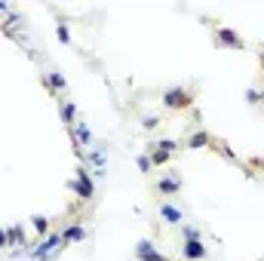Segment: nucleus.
Listing matches in <instances>:
<instances>
[{"label": "nucleus", "mask_w": 264, "mask_h": 261, "mask_svg": "<svg viewBox=\"0 0 264 261\" xmlns=\"http://www.w3.org/2000/svg\"><path fill=\"white\" fill-rule=\"evenodd\" d=\"M59 246H62V237H59V234H49L47 240H43L37 249H34V261H43V258H47L49 252H55Z\"/></svg>", "instance_id": "obj_1"}, {"label": "nucleus", "mask_w": 264, "mask_h": 261, "mask_svg": "<svg viewBox=\"0 0 264 261\" xmlns=\"http://www.w3.org/2000/svg\"><path fill=\"white\" fill-rule=\"evenodd\" d=\"M71 188H74V190H77V194L83 197V200H89V197H93V181H89L86 169H80V175H77V181H74Z\"/></svg>", "instance_id": "obj_2"}, {"label": "nucleus", "mask_w": 264, "mask_h": 261, "mask_svg": "<svg viewBox=\"0 0 264 261\" xmlns=\"http://www.w3.org/2000/svg\"><path fill=\"white\" fill-rule=\"evenodd\" d=\"M163 101H166V108H185L191 98H188L185 89H169V93L163 95Z\"/></svg>", "instance_id": "obj_3"}, {"label": "nucleus", "mask_w": 264, "mask_h": 261, "mask_svg": "<svg viewBox=\"0 0 264 261\" xmlns=\"http://www.w3.org/2000/svg\"><path fill=\"white\" fill-rule=\"evenodd\" d=\"M135 252H139V258H142V261H166V258L160 255V252H154V249H151V243H147V240H142Z\"/></svg>", "instance_id": "obj_4"}, {"label": "nucleus", "mask_w": 264, "mask_h": 261, "mask_svg": "<svg viewBox=\"0 0 264 261\" xmlns=\"http://www.w3.org/2000/svg\"><path fill=\"white\" fill-rule=\"evenodd\" d=\"M185 255H188L191 261H197V258H206V246H203L200 240H188V243H185Z\"/></svg>", "instance_id": "obj_5"}, {"label": "nucleus", "mask_w": 264, "mask_h": 261, "mask_svg": "<svg viewBox=\"0 0 264 261\" xmlns=\"http://www.w3.org/2000/svg\"><path fill=\"white\" fill-rule=\"evenodd\" d=\"M218 40H221L224 47H240V37H237L234 31H227V28H221V31H218Z\"/></svg>", "instance_id": "obj_6"}, {"label": "nucleus", "mask_w": 264, "mask_h": 261, "mask_svg": "<svg viewBox=\"0 0 264 261\" xmlns=\"http://www.w3.org/2000/svg\"><path fill=\"white\" fill-rule=\"evenodd\" d=\"M178 188H181L178 178H163V181H160V190H163V194H175Z\"/></svg>", "instance_id": "obj_7"}, {"label": "nucleus", "mask_w": 264, "mask_h": 261, "mask_svg": "<svg viewBox=\"0 0 264 261\" xmlns=\"http://www.w3.org/2000/svg\"><path fill=\"white\" fill-rule=\"evenodd\" d=\"M160 215H163L166 221H175V224H181V212H178L175 206H163V209H160Z\"/></svg>", "instance_id": "obj_8"}, {"label": "nucleus", "mask_w": 264, "mask_h": 261, "mask_svg": "<svg viewBox=\"0 0 264 261\" xmlns=\"http://www.w3.org/2000/svg\"><path fill=\"white\" fill-rule=\"evenodd\" d=\"M62 240H83V228H80V224H74V228H68V231L62 234Z\"/></svg>", "instance_id": "obj_9"}, {"label": "nucleus", "mask_w": 264, "mask_h": 261, "mask_svg": "<svg viewBox=\"0 0 264 261\" xmlns=\"http://www.w3.org/2000/svg\"><path fill=\"white\" fill-rule=\"evenodd\" d=\"M154 147H160V151H163V154H172V151H175V147H178V144H175V142H172V139H163V142H157Z\"/></svg>", "instance_id": "obj_10"}, {"label": "nucleus", "mask_w": 264, "mask_h": 261, "mask_svg": "<svg viewBox=\"0 0 264 261\" xmlns=\"http://www.w3.org/2000/svg\"><path fill=\"white\" fill-rule=\"evenodd\" d=\"M203 144H209V135H206V132H197V135L191 139V147H203Z\"/></svg>", "instance_id": "obj_11"}, {"label": "nucleus", "mask_w": 264, "mask_h": 261, "mask_svg": "<svg viewBox=\"0 0 264 261\" xmlns=\"http://www.w3.org/2000/svg\"><path fill=\"white\" fill-rule=\"evenodd\" d=\"M169 160V154H163V151H157V147H154V154H151V163L154 166H160V163H166Z\"/></svg>", "instance_id": "obj_12"}, {"label": "nucleus", "mask_w": 264, "mask_h": 261, "mask_svg": "<svg viewBox=\"0 0 264 261\" xmlns=\"http://www.w3.org/2000/svg\"><path fill=\"white\" fill-rule=\"evenodd\" d=\"M74 132H77V139L83 142V144H89V139H93V135H89V129H86V126H77Z\"/></svg>", "instance_id": "obj_13"}, {"label": "nucleus", "mask_w": 264, "mask_h": 261, "mask_svg": "<svg viewBox=\"0 0 264 261\" xmlns=\"http://www.w3.org/2000/svg\"><path fill=\"white\" fill-rule=\"evenodd\" d=\"M89 160H93V163L101 169V166H105V154H101V151H96V154H89Z\"/></svg>", "instance_id": "obj_14"}, {"label": "nucleus", "mask_w": 264, "mask_h": 261, "mask_svg": "<svg viewBox=\"0 0 264 261\" xmlns=\"http://www.w3.org/2000/svg\"><path fill=\"white\" fill-rule=\"evenodd\" d=\"M62 117H65V123H71L74 120V105H65L62 108Z\"/></svg>", "instance_id": "obj_15"}, {"label": "nucleus", "mask_w": 264, "mask_h": 261, "mask_svg": "<svg viewBox=\"0 0 264 261\" xmlns=\"http://www.w3.org/2000/svg\"><path fill=\"white\" fill-rule=\"evenodd\" d=\"M49 86H52V89H62V86H65V80H62L59 74H49Z\"/></svg>", "instance_id": "obj_16"}, {"label": "nucleus", "mask_w": 264, "mask_h": 261, "mask_svg": "<svg viewBox=\"0 0 264 261\" xmlns=\"http://www.w3.org/2000/svg\"><path fill=\"white\" fill-rule=\"evenodd\" d=\"M185 240H200V231L197 228H185Z\"/></svg>", "instance_id": "obj_17"}, {"label": "nucleus", "mask_w": 264, "mask_h": 261, "mask_svg": "<svg viewBox=\"0 0 264 261\" xmlns=\"http://www.w3.org/2000/svg\"><path fill=\"white\" fill-rule=\"evenodd\" d=\"M246 98L252 101V105H255V101H261V93H258V89H249V93H246Z\"/></svg>", "instance_id": "obj_18"}, {"label": "nucleus", "mask_w": 264, "mask_h": 261, "mask_svg": "<svg viewBox=\"0 0 264 261\" xmlns=\"http://www.w3.org/2000/svg\"><path fill=\"white\" fill-rule=\"evenodd\" d=\"M34 228H37L40 234H47V218H34Z\"/></svg>", "instance_id": "obj_19"}, {"label": "nucleus", "mask_w": 264, "mask_h": 261, "mask_svg": "<svg viewBox=\"0 0 264 261\" xmlns=\"http://www.w3.org/2000/svg\"><path fill=\"white\" fill-rule=\"evenodd\" d=\"M157 123H160L157 117H144V123H142V126H144V129H154V126H157Z\"/></svg>", "instance_id": "obj_20"}, {"label": "nucleus", "mask_w": 264, "mask_h": 261, "mask_svg": "<svg viewBox=\"0 0 264 261\" xmlns=\"http://www.w3.org/2000/svg\"><path fill=\"white\" fill-rule=\"evenodd\" d=\"M139 166L147 172V169H151V157H147V154H144V157H139Z\"/></svg>", "instance_id": "obj_21"}, {"label": "nucleus", "mask_w": 264, "mask_h": 261, "mask_svg": "<svg viewBox=\"0 0 264 261\" xmlns=\"http://www.w3.org/2000/svg\"><path fill=\"white\" fill-rule=\"evenodd\" d=\"M59 40H65V43L71 40V34H68V28H65V25H59Z\"/></svg>", "instance_id": "obj_22"}, {"label": "nucleus", "mask_w": 264, "mask_h": 261, "mask_svg": "<svg viewBox=\"0 0 264 261\" xmlns=\"http://www.w3.org/2000/svg\"><path fill=\"white\" fill-rule=\"evenodd\" d=\"M6 246V231H0V249Z\"/></svg>", "instance_id": "obj_23"}, {"label": "nucleus", "mask_w": 264, "mask_h": 261, "mask_svg": "<svg viewBox=\"0 0 264 261\" xmlns=\"http://www.w3.org/2000/svg\"><path fill=\"white\" fill-rule=\"evenodd\" d=\"M0 13H9V6H6V3H0Z\"/></svg>", "instance_id": "obj_24"}, {"label": "nucleus", "mask_w": 264, "mask_h": 261, "mask_svg": "<svg viewBox=\"0 0 264 261\" xmlns=\"http://www.w3.org/2000/svg\"><path fill=\"white\" fill-rule=\"evenodd\" d=\"M261 166H264V163H261Z\"/></svg>", "instance_id": "obj_25"}]
</instances>
